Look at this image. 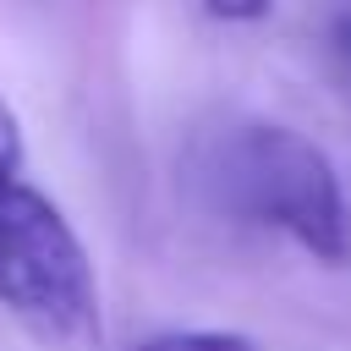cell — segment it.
<instances>
[{"mask_svg": "<svg viewBox=\"0 0 351 351\" xmlns=\"http://www.w3.org/2000/svg\"><path fill=\"white\" fill-rule=\"evenodd\" d=\"M0 307L55 351H99L104 307L71 219L22 176L0 186Z\"/></svg>", "mask_w": 351, "mask_h": 351, "instance_id": "6da1fadb", "label": "cell"}, {"mask_svg": "<svg viewBox=\"0 0 351 351\" xmlns=\"http://www.w3.org/2000/svg\"><path fill=\"white\" fill-rule=\"evenodd\" d=\"M214 192L230 214L285 230L324 263L351 258V214L329 154L274 121H252L219 143Z\"/></svg>", "mask_w": 351, "mask_h": 351, "instance_id": "7a4b0ae2", "label": "cell"}, {"mask_svg": "<svg viewBox=\"0 0 351 351\" xmlns=\"http://www.w3.org/2000/svg\"><path fill=\"white\" fill-rule=\"evenodd\" d=\"M137 351H263L252 335L236 329H176V335H154Z\"/></svg>", "mask_w": 351, "mask_h": 351, "instance_id": "3957f363", "label": "cell"}, {"mask_svg": "<svg viewBox=\"0 0 351 351\" xmlns=\"http://www.w3.org/2000/svg\"><path fill=\"white\" fill-rule=\"evenodd\" d=\"M22 176V126L11 115V104L0 99V186Z\"/></svg>", "mask_w": 351, "mask_h": 351, "instance_id": "277c9868", "label": "cell"}, {"mask_svg": "<svg viewBox=\"0 0 351 351\" xmlns=\"http://www.w3.org/2000/svg\"><path fill=\"white\" fill-rule=\"evenodd\" d=\"M203 11L219 22H263L274 11V0H203Z\"/></svg>", "mask_w": 351, "mask_h": 351, "instance_id": "5b68a950", "label": "cell"}, {"mask_svg": "<svg viewBox=\"0 0 351 351\" xmlns=\"http://www.w3.org/2000/svg\"><path fill=\"white\" fill-rule=\"evenodd\" d=\"M346 49H351V22H346Z\"/></svg>", "mask_w": 351, "mask_h": 351, "instance_id": "8992f818", "label": "cell"}]
</instances>
